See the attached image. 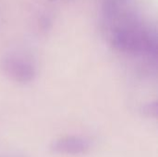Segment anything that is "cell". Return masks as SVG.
<instances>
[{"mask_svg":"<svg viewBox=\"0 0 158 157\" xmlns=\"http://www.w3.org/2000/svg\"><path fill=\"white\" fill-rule=\"evenodd\" d=\"M112 44L115 48L128 53L156 54V37L137 24L129 23L113 31Z\"/></svg>","mask_w":158,"mask_h":157,"instance_id":"6da1fadb","label":"cell"},{"mask_svg":"<svg viewBox=\"0 0 158 157\" xmlns=\"http://www.w3.org/2000/svg\"><path fill=\"white\" fill-rule=\"evenodd\" d=\"M1 68L8 78L19 83H29L36 76L34 66L17 56L4 57L1 61Z\"/></svg>","mask_w":158,"mask_h":157,"instance_id":"7a4b0ae2","label":"cell"},{"mask_svg":"<svg viewBox=\"0 0 158 157\" xmlns=\"http://www.w3.org/2000/svg\"><path fill=\"white\" fill-rule=\"evenodd\" d=\"M91 142L80 136H68L54 141L50 148L54 153L69 155H80L87 153L91 148Z\"/></svg>","mask_w":158,"mask_h":157,"instance_id":"3957f363","label":"cell"},{"mask_svg":"<svg viewBox=\"0 0 158 157\" xmlns=\"http://www.w3.org/2000/svg\"><path fill=\"white\" fill-rule=\"evenodd\" d=\"M143 112L145 115H147L149 117H156V115H157V105H156V103L155 102V103H152V104L145 105L143 108Z\"/></svg>","mask_w":158,"mask_h":157,"instance_id":"277c9868","label":"cell"}]
</instances>
